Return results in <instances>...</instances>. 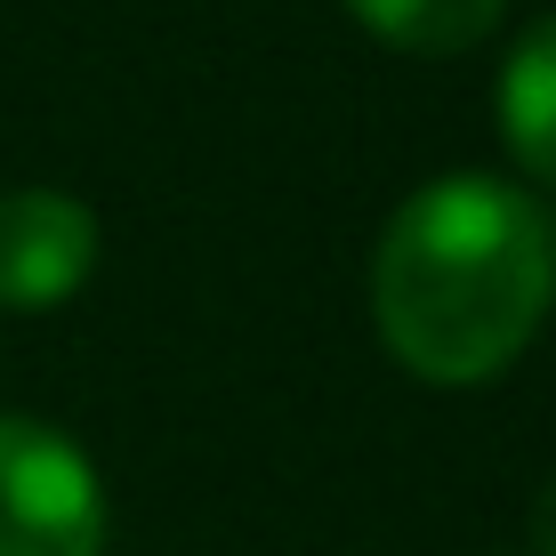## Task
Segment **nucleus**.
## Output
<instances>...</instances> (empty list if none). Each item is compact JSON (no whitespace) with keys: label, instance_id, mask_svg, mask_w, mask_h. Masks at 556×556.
Here are the masks:
<instances>
[{"label":"nucleus","instance_id":"1","mask_svg":"<svg viewBox=\"0 0 556 556\" xmlns=\"http://www.w3.org/2000/svg\"><path fill=\"white\" fill-rule=\"evenodd\" d=\"M556 299V226L492 169L428 178L371 258L379 348L428 388H484L532 348Z\"/></svg>","mask_w":556,"mask_h":556},{"label":"nucleus","instance_id":"2","mask_svg":"<svg viewBox=\"0 0 556 556\" xmlns=\"http://www.w3.org/2000/svg\"><path fill=\"white\" fill-rule=\"evenodd\" d=\"M0 556H105V484L49 419H0Z\"/></svg>","mask_w":556,"mask_h":556},{"label":"nucleus","instance_id":"3","mask_svg":"<svg viewBox=\"0 0 556 556\" xmlns=\"http://www.w3.org/2000/svg\"><path fill=\"white\" fill-rule=\"evenodd\" d=\"M98 266V218L89 202L25 186L0 194V306L9 315H41V306L73 299Z\"/></svg>","mask_w":556,"mask_h":556},{"label":"nucleus","instance_id":"4","mask_svg":"<svg viewBox=\"0 0 556 556\" xmlns=\"http://www.w3.org/2000/svg\"><path fill=\"white\" fill-rule=\"evenodd\" d=\"M501 146L525 178L556 186V16L532 25L501 65Z\"/></svg>","mask_w":556,"mask_h":556},{"label":"nucleus","instance_id":"5","mask_svg":"<svg viewBox=\"0 0 556 556\" xmlns=\"http://www.w3.org/2000/svg\"><path fill=\"white\" fill-rule=\"evenodd\" d=\"M348 9L363 33H379V41H395L412 56H459L501 25L508 0H348Z\"/></svg>","mask_w":556,"mask_h":556},{"label":"nucleus","instance_id":"6","mask_svg":"<svg viewBox=\"0 0 556 556\" xmlns=\"http://www.w3.org/2000/svg\"><path fill=\"white\" fill-rule=\"evenodd\" d=\"M532 556H556V476L541 484V501H532Z\"/></svg>","mask_w":556,"mask_h":556}]
</instances>
